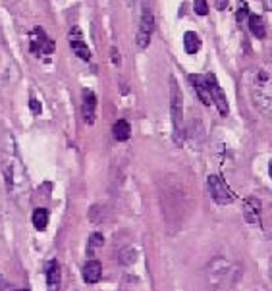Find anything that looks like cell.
I'll return each mask as SVG.
<instances>
[{
  "label": "cell",
  "mask_w": 272,
  "mask_h": 291,
  "mask_svg": "<svg viewBox=\"0 0 272 291\" xmlns=\"http://www.w3.org/2000/svg\"><path fill=\"white\" fill-rule=\"evenodd\" d=\"M170 116L174 124V137L176 141L181 143V124H183V98L181 91L178 87V81L170 77Z\"/></svg>",
  "instance_id": "obj_1"
},
{
  "label": "cell",
  "mask_w": 272,
  "mask_h": 291,
  "mask_svg": "<svg viewBox=\"0 0 272 291\" xmlns=\"http://www.w3.org/2000/svg\"><path fill=\"white\" fill-rule=\"evenodd\" d=\"M209 191H211V197L218 204H232L236 195L232 193V189L228 187V183L224 182L220 176H209Z\"/></svg>",
  "instance_id": "obj_2"
},
{
  "label": "cell",
  "mask_w": 272,
  "mask_h": 291,
  "mask_svg": "<svg viewBox=\"0 0 272 291\" xmlns=\"http://www.w3.org/2000/svg\"><path fill=\"white\" fill-rule=\"evenodd\" d=\"M153 27H155V16L153 10L149 8V4H143V14H141V21H139V31H137V47L139 48H147L151 43V35H153Z\"/></svg>",
  "instance_id": "obj_3"
},
{
  "label": "cell",
  "mask_w": 272,
  "mask_h": 291,
  "mask_svg": "<svg viewBox=\"0 0 272 291\" xmlns=\"http://www.w3.org/2000/svg\"><path fill=\"white\" fill-rule=\"evenodd\" d=\"M205 81H207V87H209L211 97H213V104H217L220 116H228L230 106H228V100H226V95L222 91V87L218 85L217 75H215V73H207V75H205Z\"/></svg>",
  "instance_id": "obj_4"
},
{
  "label": "cell",
  "mask_w": 272,
  "mask_h": 291,
  "mask_svg": "<svg viewBox=\"0 0 272 291\" xmlns=\"http://www.w3.org/2000/svg\"><path fill=\"white\" fill-rule=\"evenodd\" d=\"M54 50V41H51L43 27H35L31 31V52L37 56L51 54Z\"/></svg>",
  "instance_id": "obj_5"
},
{
  "label": "cell",
  "mask_w": 272,
  "mask_h": 291,
  "mask_svg": "<svg viewBox=\"0 0 272 291\" xmlns=\"http://www.w3.org/2000/svg\"><path fill=\"white\" fill-rule=\"evenodd\" d=\"M251 98H253L255 106L261 110L265 116L272 118V93L265 87H259L251 91Z\"/></svg>",
  "instance_id": "obj_6"
},
{
  "label": "cell",
  "mask_w": 272,
  "mask_h": 291,
  "mask_svg": "<svg viewBox=\"0 0 272 291\" xmlns=\"http://www.w3.org/2000/svg\"><path fill=\"white\" fill-rule=\"evenodd\" d=\"M70 45H72V50L75 56H79L81 60H91V50L87 48V45L83 43L79 27H72V31H70Z\"/></svg>",
  "instance_id": "obj_7"
},
{
  "label": "cell",
  "mask_w": 272,
  "mask_h": 291,
  "mask_svg": "<svg viewBox=\"0 0 272 291\" xmlns=\"http://www.w3.org/2000/svg\"><path fill=\"white\" fill-rule=\"evenodd\" d=\"M81 112H83V120L85 124L93 126L95 124V118H97V97L91 89H85L83 91V106H81Z\"/></svg>",
  "instance_id": "obj_8"
},
{
  "label": "cell",
  "mask_w": 272,
  "mask_h": 291,
  "mask_svg": "<svg viewBox=\"0 0 272 291\" xmlns=\"http://www.w3.org/2000/svg\"><path fill=\"white\" fill-rule=\"evenodd\" d=\"M189 81H191V85L195 87L197 98H199L201 102H203L205 106H213V97H211V91H209V87H207L205 77H201V75H191Z\"/></svg>",
  "instance_id": "obj_9"
},
{
  "label": "cell",
  "mask_w": 272,
  "mask_h": 291,
  "mask_svg": "<svg viewBox=\"0 0 272 291\" xmlns=\"http://www.w3.org/2000/svg\"><path fill=\"white\" fill-rule=\"evenodd\" d=\"M243 216L249 224H261V200L247 197L243 202Z\"/></svg>",
  "instance_id": "obj_10"
},
{
  "label": "cell",
  "mask_w": 272,
  "mask_h": 291,
  "mask_svg": "<svg viewBox=\"0 0 272 291\" xmlns=\"http://www.w3.org/2000/svg\"><path fill=\"white\" fill-rule=\"evenodd\" d=\"M81 274H83V282L85 284H97L101 280V276H103V264L99 260L91 258V260H87V264L83 266V272Z\"/></svg>",
  "instance_id": "obj_11"
},
{
  "label": "cell",
  "mask_w": 272,
  "mask_h": 291,
  "mask_svg": "<svg viewBox=\"0 0 272 291\" xmlns=\"http://www.w3.org/2000/svg\"><path fill=\"white\" fill-rule=\"evenodd\" d=\"M47 286H49V290L60 288V266L56 260H51L47 264Z\"/></svg>",
  "instance_id": "obj_12"
},
{
  "label": "cell",
  "mask_w": 272,
  "mask_h": 291,
  "mask_svg": "<svg viewBox=\"0 0 272 291\" xmlns=\"http://www.w3.org/2000/svg\"><path fill=\"white\" fill-rule=\"evenodd\" d=\"M112 135L116 141H127L131 137V126L126 120H118L114 126H112Z\"/></svg>",
  "instance_id": "obj_13"
},
{
  "label": "cell",
  "mask_w": 272,
  "mask_h": 291,
  "mask_svg": "<svg viewBox=\"0 0 272 291\" xmlns=\"http://www.w3.org/2000/svg\"><path fill=\"white\" fill-rule=\"evenodd\" d=\"M183 48H185V52H187V54H195V52H199L201 39L197 37V33L187 31V33L183 35Z\"/></svg>",
  "instance_id": "obj_14"
},
{
  "label": "cell",
  "mask_w": 272,
  "mask_h": 291,
  "mask_svg": "<svg viewBox=\"0 0 272 291\" xmlns=\"http://www.w3.org/2000/svg\"><path fill=\"white\" fill-rule=\"evenodd\" d=\"M33 226L37 230H41V232L49 226V210L47 208H35V212H33Z\"/></svg>",
  "instance_id": "obj_15"
},
{
  "label": "cell",
  "mask_w": 272,
  "mask_h": 291,
  "mask_svg": "<svg viewBox=\"0 0 272 291\" xmlns=\"http://www.w3.org/2000/svg\"><path fill=\"white\" fill-rule=\"evenodd\" d=\"M105 245V237H103V234L101 232H95V234H91L89 241H87V253H89V256H93L101 247Z\"/></svg>",
  "instance_id": "obj_16"
},
{
  "label": "cell",
  "mask_w": 272,
  "mask_h": 291,
  "mask_svg": "<svg viewBox=\"0 0 272 291\" xmlns=\"http://www.w3.org/2000/svg\"><path fill=\"white\" fill-rule=\"evenodd\" d=\"M249 29H251V33H253L257 39H263V37L267 35V31H265V21L259 18V16H251V18H249Z\"/></svg>",
  "instance_id": "obj_17"
},
{
  "label": "cell",
  "mask_w": 272,
  "mask_h": 291,
  "mask_svg": "<svg viewBox=\"0 0 272 291\" xmlns=\"http://www.w3.org/2000/svg\"><path fill=\"white\" fill-rule=\"evenodd\" d=\"M193 10H195L197 16H207V14H209V4H207V0H195V2H193Z\"/></svg>",
  "instance_id": "obj_18"
},
{
  "label": "cell",
  "mask_w": 272,
  "mask_h": 291,
  "mask_svg": "<svg viewBox=\"0 0 272 291\" xmlns=\"http://www.w3.org/2000/svg\"><path fill=\"white\" fill-rule=\"evenodd\" d=\"M135 256H137V251L131 247V249H127V251H124L122 255H120V258H122V264H131L133 260H135Z\"/></svg>",
  "instance_id": "obj_19"
},
{
  "label": "cell",
  "mask_w": 272,
  "mask_h": 291,
  "mask_svg": "<svg viewBox=\"0 0 272 291\" xmlns=\"http://www.w3.org/2000/svg\"><path fill=\"white\" fill-rule=\"evenodd\" d=\"M237 21H243V19H247L249 18V8H247V6H245V4H241V6H239V10H237Z\"/></svg>",
  "instance_id": "obj_20"
},
{
  "label": "cell",
  "mask_w": 272,
  "mask_h": 291,
  "mask_svg": "<svg viewBox=\"0 0 272 291\" xmlns=\"http://www.w3.org/2000/svg\"><path fill=\"white\" fill-rule=\"evenodd\" d=\"M29 106H31V112H33V114H41V102H39V100L31 98V100H29Z\"/></svg>",
  "instance_id": "obj_21"
},
{
  "label": "cell",
  "mask_w": 272,
  "mask_h": 291,
  "mask_svg": "<svg viewBox=\"0 0 272 291\" xmlns=\"http://www.w3.org/2000/svg\"><path fill=\"white\" fill-rule=\"evenodd\" d=\"M215 6H217V10H226L228 8V0H217Z\"/></svg>",
  "instance_id": "obj_22"
},
{
  "label": "cell",
  "mask_w": 272,
  "mask_h": 291,
  "mask_svg": "<svg viewBox=\"0 0 272 291\" xmlns=\"http://www.w3.org/2000/svg\"><path fill=\"white\" fill-rule=\"evenodd\" d=\"M112 62H114V66L120 64V56H118V50H116V48H112Z\"/></svg>",
  "instance_id": "obj_23"
},
{
  "label": "cell",
  "mask_w": 272,
  "mask_h": 291,
  "mask_svg": "<svg viewBox=\"0 0 272 291\" xmlns=\"http://www.w3.org/2000/svg\"><path fill=\"white\" fill-rule=\"evenodd\" d=\"M263 6H265V10H272V0H263Z\"/></svg>",
  "instance_id": "obj_24"
},
{
  "label": "cell",
  "mask_w": 272,
  "mask_h": 291,
  "mask_svg": "<svg viewBox=\"0 0 272 291\" xmlns=\"http://www.w3.org/2000/svg\"><path fill=\"white\" fill-rule=\"evenodd\" d=\"M269 172H271V178H272V162L269 164Z\"/></svg>",
  "instance_id": "obj_25"
},
{
  "label": "cell",
  "mask_w": 272,
  "mask_h": 291,
  "mask_svg": "<svg viewBox=\"0 0 272 291\" xmlns=\"http://www.w3.org/2000/svg\"><path fill=\"white\" fill-rule=\"evenodd\" d=\"M127 2H129V4H131V2H133V0H127Z\"/></svg>",
  "instance_id": "obj_26"
}]
</instances>
